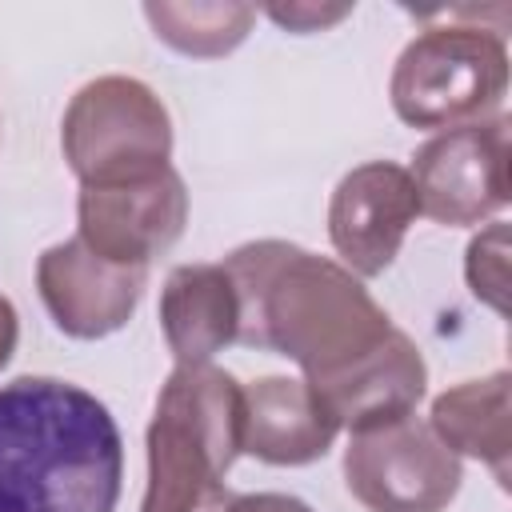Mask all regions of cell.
<instances>
[{"label": "cell", "mask_w": 512, "mask_h": 512, "mask_svg": "<svg viewBox=\"0 0 512 512\" xmlns=\"http://www.w3.org/2000/svg\"><path fill=\"white\" fill-rule=\"evenodd\" d=\"M264 12H268V20H276L288 32H320V28L336 24V20H344L352 8L348 4H336V8H324V4H288V8L284 4H272Z\"/></svg>", "instance_id": "cell-17"}, {"label": "cell", "mask_w": 512, "mask_h": 512, "mask_svg": "<svg viewBox=\"0 0 512 512\" xmlns=\"http://www.w3.org/2000/svg\"><path fill=\"white\" fill-rule=\"evenodd\" d=\"M508 92V44L500 28L468 24L460 12L448 24L424 28L392 68V108L408 128L448 132L500 116Z\"/></svg>", "instance_id": "cell-4"}, {"label": "cell", "mask_w": 512, "mask_h": 512, "mask_svg": "<svg viewBox=\"0 0 512 512\" xmlns=\"http://www.w3.org/2000/svg\"><path fill=\"white\" fill-rule=\"evenodd\" d=\"M428 428L452 456H472L508 484L512 460V376L492 372L484 380H464L432 400Z\"/></svg>", "instance_id": "cell-14"}, {"label": "cell", "mask_w": 512, "mask_h": 512, "mask_svg": "<svg viewBox=\"0 0 512 512\" xmlns=\"http://www.w3.org/2000/svg\"><path fill=\"white\" fill-rule=\"evenodd\" d=\"M16 340H20V320H16V308H12V300H8V296H0V368L12 360Z\"/></svg>", "instance_id": "cell-19"}, {"label": "cell", "mask_w": 512, "mask_h": 512, "mask_svg": "<svg viewBox=\"0 0 512 512\" xmlns=\"http://www.w3.org/2000/svg\"><path fill=\"white\" fill-rule=\"evenodd\" d=\"M124 444L112 412L72 380L0 384V512H116Z\"/></svg>", "instance_id": "cell-2"}, {"label": "cell", "mask_w": 512, "mask_h": 512, "mask_svg": "<svg viewBox=\"0 0 512 512\" xmlns=\"http://www.w3.org/2000/svg\"><path fill=\"white\" fill-rule=\"evenodd\" d=\"M228 512H312V508L284 492H248V496H232Z\"/></svg>", "instance_id": "cell-18"}, {"label": "cell", "mask_w": 512, "mask_h": 512, "mask_svg": "<svg viewBox=\"0 0 512 512\" xmlns=\"http://www.w3.org/2000/svg\"><path fill=\"white\" fill-rule=\"evenodd\" d=\"M240 300V344L288 356L304 380L376 348L392 320L344 264L288 240H252L224 256Z\"/></svg>", "instance_id": "cell-1"}, {"label": "cell", "mask_w": 512, "mask_h": 512, "mask_svg": "<svg viewBox=\"0 0 512 512\" xmlns=\"http://www.w3.org/2000/svg\"><path fill=\"white\" fill-rule=\"evenodd\" d=\"M508 116L436 132L412 156V188L420 216L460 228L496 216L508 204Z\"/></svg>", "instance_id": "cell-7"}, {"label": "cell", "mask_w": 512, "mask_h": 512, "mask_svg": "<svg viewBox=\"0 0 512 512\" xmlns=\"http://www.w3.org/2000/svg\"><path fill=\"white\" fill-rule=\"evenodd\" d=\"M152 32L184 56H228L252 32V4H144Z\"/></svg>", "instance_id": "cell-15"}, {"label": "cell", "mask_w": 512, "mask_h": 512, "mask_svg": "<svg viewBox=\"0 0 512 512\" xmlns=\"http://www.w3.org/2000/svg\"><path fill=\"white\" fill-rule=\"evenodd\" d=\"M320 408L336 420V428L368 432L392 420H404L424 400L428 368L412 336L392 328L376 348L356 356L352 364L304 380Z\"/></svg>", "instance_id": "cell-11"}, {"label": "cell", "mask_w": 512, "mask_h": 512, "mask_svg": "<svg viewBox=\"0 0 512 512\" xmlns=\"http://www.w3.org/2000/svg\"><path fill=\"white\" fill-rule=\"evenodd\" d=\"M76 220V236L96 256L148 268L152 256L168 252L180 240L188 224V188L172 164L132 180L80 184Z\"/></svg>", "instance_id": "cell-8"}, {"label": "cell", "mask_w": 512, "mask_h": 512, "mask_svg": "<svg viewBox=\"0 0 512 512\" xmlns=\"http://www.w3.org/2000/svg\"><path fill=\"white\" fill-rule=\"evenodd\" d=\"M60 148L80 184H112L156 172L172 156L164 100L132 76L88 80L60 124Z\"/></svg>", "instance_id": "cell-5"}, {"label": "cell", "mask_w": 512, "mask_h": 512, "mask_svg": "<svg viewBox=\"0 0 512 512\" xmlns=\"http://www.w3.org/2000/svg\"><path fill=\"white\" fill-rule=\"evenodd\" d=\"M416 216L420 204L408 168L392 160H368L336 184L328 204V236L340 264L352 276L368 280L400 256V244Z\"/></svg>", "instance_id": "cell-10"}, {"label": "cell", "mask_w": 512, "mask_h": 512, "mask_svg": "<svg viewBox=\"0 0 512 512\" xmlns=\"http://www.w3.org/2000/svg\"><path fill=\"white\" fill-rule=\"evenodd\" d=\"M240 456V384L216 364H176L148 424L140 512H228L224 484Z\"/></svg>", "instance_id": "cell-3"}, {"label": "cell", "mask_w": 512, "mask_h": 512, "mask_svg": "<svg viewBox=\"0 0 512 512\" xmlns=\"http://www.w3.org/2000/svg\"><path fill=\"white\" fill-rule=\"evenodd\" d=\"M460 480V456L416 416L352 432L344 448V484L368 512H444Z\"/></svg>", "instance_id": "cell-6"}, {"label": "cell", "mask_w": 512, "mask_h": 512, "mask_svg": "<svg viewBox=\"0 0 512 512\" xmlns=\"http://www.w3.org/2000/svg\"><path fill=\"white\" fill-rule=\"evenodd\" d=\"M336 432V420L320 408L304 380L260 376L248 388H240V452L264 464H312L328 456Z\"/></svg>", "instance_id": "cell-12"}, {"label": "cell", "mask_w": 512, "mask_h": 512, "mask_svg": "<svg viewBox=\"0 0 512 512\" xmlns=\"http://www.w3.org/2000/svg\"><path fill=\"white\" fill-rule=\"evenodd\" d=\"M464 276L476 300L504 312L508 308V224H488L480 236H472L464 256Z\"/></svg>", "instance_id": "cell-16"}, {"label": "cell", "mask_w": 512, "mask_h": 512, "mask_svg": "<svg viewBox=\"0 0 512 512\" xmlns=\"http://www.w3.org/2000/svg\"><path fill=\"white\" fill-rule=\"evenodd\" d=\"M160 328L176 364H212L240 336V300L224 264H180L160 292Z\"/></svg>", "instance_id": "cell-13"}, {"label": "cell", "mask_w": 512, "mask_h": 512, "mask_svg": "<svg viewBox=\"0 0 512 512\" xmlns=\"http://www.w3.org/2000/svg\"><path fill=\"white\" fill-rule=\"evenodd\" d=\"M148 284V268L112 264L96 256L80 236L60 240L36 260V288L56 320V328L72 340H100L120 332Z\"/></svg>", "instance_id": "cell-9"}]
</instances>
